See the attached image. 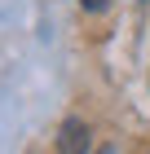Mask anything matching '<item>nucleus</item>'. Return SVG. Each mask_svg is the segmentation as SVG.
<instances>
[{
	"label": "nucleus",
	"mask_w": 150,
	"mask_h": 154,
	"mask_svg": "<svg viewBox=\"0 0 150 154\" xmlns=\"http://www.w3.org/2000/svg\"><path fill=\"white\" fill-rule=\"evenodd\" d=\"M88 150V128L84 119H66L62 123V137H58V154H84Z\"/></svg>",
	"instance_id": "obj_1"
},
{
	"label": "nucleus",
	"mask_w": 150,
	"mask_h": 154,
	"mask_svg": "<svg viewBox=\"0 0 150 154\" xmlns=\"http://www.w3.org/2000/svg\"><path fill=\"white\" fill-rule=\"evenodd\" d=\"M80 5H84L88 13H102V9H106V0H80Z\"/></svg>",
	"instance_id": "obj_2"
},
{
	"label": "nucleus",
	"mask_w": 150,
	"mask_h": 154,
	"mask_svg": "<svg viewBox=\"0 0 150 154\" xmlns=\"http://www.w3.org/2000/svg\"><path fill=\"white\" fill-rule=\"evenodd\" d=\"M97 154H115V150H97Z\"/></svg>",
	"instance_id": "obj_3"
}]
</instances>
